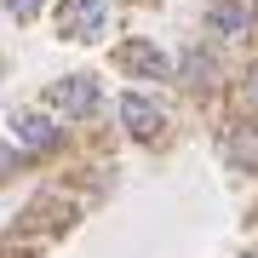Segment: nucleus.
<instances>
[{
	"label": "nucleus",
	"instance_id": "6e6552de",
	"mask_svg": "<svg viewBox=\"0 0 258 258\" xmlns=\"http://www.w3.org/2000/svg\"><path fill=\"white\" fill-rule=\"evenodd\" d=\"M189 81H212V52H189Z\"/></svg>",
	"mask_w": 258,
	"mask_h": 258
},
{
	"label": "nucleus",
	"instance_id": "7ed1b4c3",
	"mask_svg": "<svg viewBox=\"0 0 258 258\" xmlns=\"http://www.w3.org/2000/svg\"><path fill=\"white\" fill-rule=\"evenodd\" d=\"M120 120H126V132H138V138H155L161 132V98H144V92H126L120 98Z\"/></svg>",
	"mask_w": 258,
	"mask_h": 258
},
{
	"label": "nucleus",
	"instance_id": "f03ea898",
	"mask_svg": "<svg viewBox=\"0 0 258 258\" xmlns=\"http://www.w3.org/2000/svg\"><path fill=\"white\" fill-rule=\"evenodd\" d=\"M103 23H109V6H103V0H69V6H63V35L69 40L103 35Z\"/></svg>",
	"mask_w": 258,
	"mask_h": 258
},
{
	"label": "nucleus",
	"instance_id": "1a4fd4ad",
	"mask_svg": "<svg viewBox=\"0 0 258 258\" xmlns=\"http://www.w3.org/2000/svg\"><path fill=\"white\" fill-rule=\"evenodd\" d=\"M6 6H12V18H35V12H40V0H6Z\"/></svg>",
	"mask_w": 258,
	"mask_h": 258
},
{
	"label": "nucleus",
	"instance_id": "9d476101",
	"mask_svg": "<svg viewBox=\"0 0 258 258\" xmlns=\"http://www.w3.org/2000/svg\"><path fill=\"white\" fill-rule=\"evenodd\" d=\"M247 103H252V109H258V69L247 75Z\"/></svg>",
	"mask_w": 258,
	"mask_h": 258
},
{
	"label": "nucleus",
	"instance_id": "39448f33",
	"mask_svg": "<svg viewBox=\"0 0 258 258\" xmlns=\"http://www.w3.org/2000/svg\"><path fill=\"white\" fill-rule=\"evenodd\" d=\"M12 132H18V144H29V149H46L57 138V126L40 109H18V115H12Z\"/></svg>",
	"mask_w": 258,
	"mask_h": 258
},
{
	"label": "nucleus",
	"instance_id": "f257e3e1",
	"mask_svg": "<svg viewBox=\"0 0 258 258\" xmlns=\"http://www.w3.org/2000/svg\"><path fill=\"white\" fill-rule=\"evenodd\" d=\"M98 81L92 75H63V81H52V109H63V115H92L98 109Z\"/></svg>",
	"mask_w": 258,
	"mask_h": 258
},
{
	"label": "nucleus",
	"instance_id": "423d86ee",
	"mask_svg": "<svg viewBox=\"0 0 258 258\" xmlns=\"http://www.w3.org/2000/svg\"><path fill=\"white\" fill-rule=\"evenodd\" d=\"M212 29H218V35H247L252 29V0H218V6H212Z\"/></svg>",
	"mask_w": 258,
	"mask_h": 258
},
{
	"label": "nucleus",
	"instance_id": "20e7f679",
	"mask_svg": "<svg viewBox=\"0 0 258 258\" xmlns=\"http://www.w3.org/2000/svg\"><path fill=\"white\" fill-rule=\"evenodd\" d=\"M120 63H126L132 75H149V81H166V75H172V63L161 57V46H149V40H132V46L120 52Z\"/></svg>",
	"mask_w": 258,
	"mask_h": 258
},
{
	"label": "nucleus",
	"instance_id": "0eeeda50",
	"mask_svg": "<svg viewBox=\"0 0 258 258\" xmlns=\"http://www.w3.org/2000/svg\"><path fill=\"white\" fill-rule=\"evenodd\" d=\"M224 149H230L241 166H258V132L252 126H230V132H224Z\"/></svg>",
	"mask_w": 258,
	"mask_h": 258
}]
</instances>
